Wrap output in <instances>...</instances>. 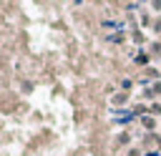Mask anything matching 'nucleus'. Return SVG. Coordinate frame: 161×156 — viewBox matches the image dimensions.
Segmentation results:
<instances>
[{
    "label": "nucleus",
    "mask_w": 161,
    "mask_h": 156,
    "mask_svg": "<svg viewBox=\"0 0 161 156\" xmlns=\"http://www.w3.org/2000/svg\"><path fill=\"white\" fill-rule=\"evenodd\" d=\"M126 98H128V96H126V93H121V96H116V98H113V103H116V106H118V103H126Z\"/></svg>",
    "instance_id": "nucleus-3"
},
{
    "label": "nucleus",
    "mask_w": 161,
    "mask_h": 156,
    "mask_svg": "<svg viewBox=\"0 0 161 156\" xmlns=\"http://www.w3.org/2000/svg\"><path fill=\"white\" fill-rule=\"evenodd\" d=\"M148 55L161 58V43H158V40H153V43H151V53H148Z\"/></svg>",
    "instance_id": "nucleus-1"
},
{
    "label": "nucleus",
    "mask_w": 161,
    "mask_h": 156,
    "mask_svg": "<svg viewBox=\"0 0 161 156\" xmlns=\"http://www.w3.org/2000/svg\"><path fill=\"white\" fill-rule=\"evenodd\" d=\"M148 111H151V116H158V113H161V103H153Z\"/></svg>",
    "instance_id": "nucleus-2"
}]
</instances>
